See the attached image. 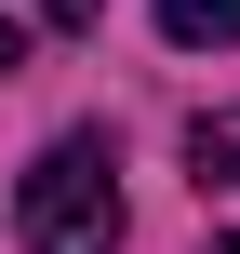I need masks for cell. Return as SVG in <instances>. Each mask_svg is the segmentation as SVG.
I'll list each match as a JSON object with an SVG mask.
<instances>
[{"label":"cell","instance_id":"obj_1","mask_svg":"<svg viewBox=\"0 0 240 254\" xmlns=\"http://www.w3.org/2000/svg\"><path fill=\"white\" fill-rule=\"evenodd\" d=\"M13 228H27V254H120V161H107V134H53L27 161V188H13Z\"/></svg>","mask_w":240,"mask_h":254},{"label":"cell","instance_id":"obj_2","mask_svg":"<svg viewBox=\"0 0 240 254\" xmlns=\"http://www.w3.org/2000/svg\"><path fill=\"white\" fill-rule=\"evenodd\" d=\"M160 40H187V54H227V40H240V0H160Z\"/></svg>","mask_w":240,"mask_h":254},{"label":"cell","instance_id":"obj_3","mask_svg":"<svg viewBox=\"0 0 240 254\" xmlns=\"http://www.w3.org/2000/svg\"><path fill=\"white\" fill-rule=\"evenodd\" d=\"M187 174H200V188H240V107L187 121Z\"/></svg>","mask_w":240,"mask_h":254},{"label":"cell","instance_id":"obj_4","mask_svg":"<svg viewBox=\"0 0 240 254\" xmlns=\"http://www.w3.org/2000/svg\"><path fill=\"white\" fill-rule=\"evenodd\" d=\"M13 67H27V27H13V13H0V80H13Z\"/></svg>","mask_w":240,"mask_h":254},{"label":"cell","instance_id":"obj_5","mask_svg":"<svg viewBox=\"0 0 240 254\" xmlns=\"http://www.w3.org/2000/svg\"><path fill=\"white\" fill-rule=\"evenodd\" d=\"M40 13H53V27H94V13H107V0H40Z\"/></svg>","mask_w":240,"mask_h":254},{"label":"cell","instance_id":"obj_6","mask_svg":"<svg viewBox=\"0 0 240 254\" xmlns=\"http://www.w3.org/2000/svg\"><path fill=\"white\" fill-rule=\"evenodd\" d=\"M214 254H240V241H214Z\"/></svg>","mask_w":240,"mask_h":254}]
</instances>
